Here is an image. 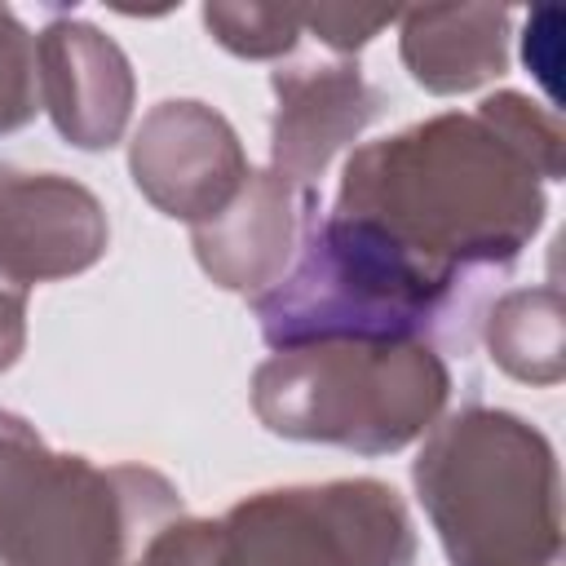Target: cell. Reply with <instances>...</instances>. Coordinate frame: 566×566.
Wrapping results in <instances>:
<instances>
[{
  "instance_id": "e0dca14e",
  "label": "cell",
  "mask_w": 566,
  "mask_h": 566,
  "mask_svg": "<svg viewBox=\"0 0 566 566\" xmlns=\"http://www.w3.org/2000/svg\"><path fill=\"white\" fill-rule=\"evenodd\" d=\"M557 22H562L557 9H539V13H531L526 35H522V57L548 84V93H553V71H557Z\"/></svg>"
},
{
  "instance_id": "7a4b0ae2",
  "label": "cell",
  "mask_w": 566,
  "mask_h": 566,
  "mask_svg": "<svg viewBox=\"0 0 566 566\" xmlns=\"http://www.w3.org/2000/svg\"><path fill=\"white\" fill-rule=\"evenodd\" d=\"M411 482L451 566H562L557 460L522 416H447L424 438Z\"/></svg>"
},
{
  "instance_id": "30bf717a",
  "label": "cell",
  "mask_w": 566,
  "mask_h": 566,
  "mask_svg": "<svg viewBox=\"0 0 566 566\" xmlns=\"http://www.w3.org/2000/svg\"><path fill=\"white\" fill-rule=\"evenodd\" d=\"M40 106L80 150L115 146L133 115V66L93 22L53 18L35 35Z\"/></svg>"
},
{
  "instance_id": "2e32d148",
  "label": "cell",
  "mask_w": 566,
  "mask_h": 566,
  "mask_svg": "<svg viewBox=\"0 0 566 566\" xmlns=\"http://www.w3.org/2000/svg\"><path fill=\"white\" fill-rule=\"evenodd\" d=\"M398 13L394 9H349V4H318V9H301V27H310L327 49L336 53H354L363 49L380 27H389Z\"/></svg>"
},
{
  "instance_id": "ba28073f",
  "label": "cell",
  "mask_w": 566,
  "mask_h": 566,
  "mask_svg": "<svg viewBox=\"0 0 566 566\" xmlns=\"http://www.w3.org/2000/svg\"><path fill=\"white\" fill-rule=\"evenodd\" d=\"M106 252L97 195L62 172L0 168V283L31 292L71 279Z\"/></svg>"
},
{
  "instance_id": "3957f363",
  "label": "cell",
  "mask_w": 566,
  "mask_h": 566,
  "mask_svg": "<svg viewBox=\"0 0 566 566\" xmlns=\"http://www.w3.org/2000/svg\"><path fill=\"white\" fill-rule=\"evenodd\" d=\"M172 517L181 495L164 473L53 451L0 407V566H133Z\"/></svg>"
},
{
  "instance_id": "5bb4252c",
  "label": "cell",
  "mask_w": 566,
  "mask_h": 566,
  "mask_svg": "<svg viewBox=\"0 0 566 566\" xmlns=\"http://www.w3.org/2000/svg\"><path fill=\"white\" fill-rule=\"evenodd\" d=\"M203 22L239 57H279L301 35V9L283 4H203Z\"/></svg>"
},
{
  "instance_id": "8992f818",
  "label": "cell",
  "mask_w": 566,
  "mask_h": 566,
  "mask_svg": "<svg viewBox=\"0 0 566 566\" xmlns=\"http://www.w3.org/2000/svg\"><path fill=\"white\" fill-rule=\"evenodd\" d=\"M416 531L376 478L274 486L221 517L164 522L133 566H411Z\"/></svg>"
},
{
  "instance_id": "4fadbf2b",
  "label": "cell",
  "mask_w": 566,
  "mask_h": 566,
  "mask_svg": "<svg viewBox=\"0 0 566 566\" xmlns=\"http://www.w3.org/2000/svg\"><path fill=\"white\" fill-rule=\"evenodd\" d=\"M491 358L531 385L562 380V292L557 287H517L500 296L486 314Z\"/></svg>"
},
{
  "instance_id": "9a60e30c",
  "label": "cell",
  "mask_w": 566,
  "mask_h": 566,
  "mask_svg": "<svg viewBox=\"0 0 566 566\" xmlns=\"http://www.w3.org/2000/svg\"><path fill=\"white\" fill-rule=\"evenodd\" d=\"M40 111L35 80V35L0 4V133L31 124Z\"/></svg>"
},
{
  "instance_id": "6da1fadb",
  "label": "cell",
  "mask_w": 566,
  "mask_h": 566,
  "mask_svg": "<svg viewBox=\"0 0 566 566\" xmlns=\"http://www.w3.org/2000/svg\"><path fill=\"white\" fill-rule=\"evenodd\" d=\"M562 177V124L522 93L433 115L345 159L336 208L447 279L504 270L544 221Z\"/></svg>"
},
{
  "instance_id": "9c48e42d",
  "label": "cell",
  "mask_w": 566,
  "mask_h": 566,
  "mask_svg": "<svg viewBox=\"0 0 566 566\" xmlns=\"http://www.w3.org/2000/svg\"><path fill=\"white\" fill-rule=\"evenodd\" d=\"M314 217H318L314 186H301L274 168H252L239 195L212 221L190 230L195 256L212 283L256 301L287 274Z\"/></svg>"
},
{
  "instance_id": "5b68a950",
  "label": "cell",
  "mask_w": 566,
  "mask_h": 566,
  "mask_svg": "<svg viewBox=\"0 0 566 566\" xmlns=\"http://www.w3.org/2000/svg\"><path fill=\"white\" fill-rule=\"evenodd\" d=\"M451 371L429 340H327L274 349L252 371L256 420L296 442L389 455L442 416Z\"/></svg>"
},
{
  "instance_id": "52a82bcc",
  "label": "cell",
  "mask_w": 566,
  "mask_h": 566,
  "mask_svg": "<svg viewBox=\"0 0 566 566\" xmlns=\"http://www.w3.org/2000/svg\"><path fill=\"white\" fill-rule=\"evenodd\" d=\"M128 172L137 190L177 221H212L248 181V155L226 124L203 102L172 97L146 111L128 146Z\"/></svg>"
},
{
  "instance_id": "ac0fdd59",
  "label": "cell",
  "mask_w": 566,
  "mask_h": 566,
  "mask_svg": "<svg viewBox=\"0 0 566 566\" xmlns=\"http://www.w3.org/2000/svg\"><path fill=\"white\" fill-rule=\"evenodd\" d=\"M22 345H27V292L0 283V371L18 363Z\"/></svg>"
},
{
  "instance_id": "7c38bea8",
  "label": "cell",
  "mask_w": 566,
  "mask_h": 566,
  "mask_svg": "<svg viewBox=\"0 0 566 566\" xmlns=\"http://www.w3.org/2000/svg\"><path fill=\"white\" fill-rule=\"evenodd\" d=\"M402 62L429 93H469L509 62V13L491 4H429L402 13Z\"/></svg>"
},
{
  "instance_id": "277c9868",
  "label": "cell",
  "mask_w": 566,
  "mask_h": 566,
  "mask_svg": "<svg viewBox=\"0 0 566 566\" xmlns=\"http://www.w3.org/2000/svg\"><path fill=\"white\" fill-rule=\"evenodd\" d=\"M464 279H447L389 243L376 226L314 217L287 274L252 301L274 349L327 340H429L447 332Z\"/></svg>"
},
{
  "instance_id": "8fae6325",
  "label": "cell",
  "mask_w": 566,
  "mask_h": 566,
  "mask_svg": "<svg viewBox=\"0 0 566 566\" xmlns=\"http://www.w3.org/2000/svg\"><path fill=\"white\" fill-rule=\"evenodd\" d=\"M270 84L279 102L270 124V168L301 186H314L332 155L380 115V93L354 62H301L274 71Z\"/></svg>"
}]
</instances>
